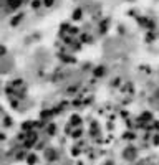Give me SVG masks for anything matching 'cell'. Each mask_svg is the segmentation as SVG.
<instances>
[{
    "label": "cell",
    "instance_id": "obj_2",
    "mask_svg": "<svg viewBox=\"0 0 159 165\" xmlns=\"http://www.w3.org/2000/svg\"><path fill=\"white\" fill-rule=\"evenodd\" d=\"M40 5H42V0H33V2H32V7H33V9H38Z\"/></svg>",
    "mask_w": 159,
    "mask_h": 165
},
{
    "label": "cell",
    "instance_id": "obj_3",
    "mask_svg": "<svg viewBox=\"0 0 159 165\" xmlns=\"http://www.w3.org/2000/svg\"><path fill=\"white\" fill-rule=\"evenodd\" d=\"M43 3H45L47 7H51L53 3H55V0H43Z\"/></svg>",
    "mask_w": 159,
    "mask_h": 165
},
{
    "label": "cell",
    "instance_id": "obj_4",
    "mask_svg": "<svg viewBox=\"0 0 159 165\" xmlns=\"http://www.w3.org/2000/svg\"><path fill=\"white\" fill-rule=\"evenodd\" d=\"M73 17H75V18H80V17H81V10H76L75 13H73Z\"/></svg>",
    "mask_w": 159,
    "mask_h": 165
},
{
    "label": "cell",
    "instance_id": "obj_1",
    "mask_svg": "<svg viewBox=\"0 0 159 165\" xmlns=\"http://www.w3.org/2000/svg\"><path fill=\"white\" fill-rule=\"evenodd\" d=\"M7 3H9L10 9H18L22 5V0H7Z\"/></svg>",
    "mask_w": 159,
    "mask_h": 165
}]
</instances>
